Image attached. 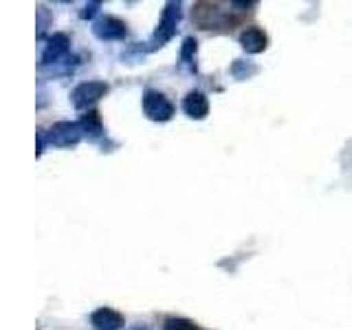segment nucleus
<instances>
[{
    "label": "nucleus",
    "instance_id": "2",
    "mask_svg": "<svg viewBox=\"0 0 352 330\" xmlns=\"http://www.w3.org/2000/svg\"><path fill=\"white\" fill-rule=\"evenodd\" d=\"M106 91H108V86H106V84H102V82H88V84H82V86H77V88H75L73 102H75L77 108H82V106H86L88 102H95V99H99Z\"/></svg>",
    "mask_w": 352,
    "mask_h": 330
},
{
    "label": "nucleus",
    "instance_id": "4",
    "mask_svg": "<svg viewBox=\"0 0 352 330\" xmlns=\"http://www.w3.org/2000/svg\"><path fill=\"white\" fill-rule=\"evenodd\" d=\"M240 42H242V47H245L247 51L258 53V51H262L264 47H267V36H264V31H262V29L251 27V29H247V31L240 36Z\"/></svg>",
    "mask_w": 352,
    "mask_h": 330
},
{
    "label": "nucleus",
    "instance_id": "3",
    "mask_svg": "<svg viewBox=\"0 0 352 330\" xmlns=\"http://www.w3.org/2000/svg\"><path fill=\"white\" fill-rule=\"evenodd\" d=\"M93 324L99 330H119V326L124 324V317L115 311H110V308H102V311H97L93 315Z\"/></svg>",
    "mask_w": 352,
    "mask_h": 330
},
{
    "label": "nucleus",
    "instance_id": "1",
    "mask_svg": "<svg viewBox=\"0 0 352 330\" xmlns=\"http://www.w3.org/2000/svg\"><path fill=\"white\" fill-rule=\"evenodd\" d=\"M143 108H146V113L152 119H161V121L170 119L174 113V108L168 99H165L161 93H154V91H148L146 97H143Z\"/></svg>",
    "mask_w": 352,
    "mask_h": 330
},
{
    "label": "nucleus",
    "instance_id": "6",
    "mask_svg": "<svg viewBox=\"0 0 352 330\" xmlns=\"http://www.w3.org/2000/svg\"><path fill=\"white\" fill-rule=\"evenodd\" d=\"M176 20H179V5H170L168 11L163 14V22H161V27H159V31H157V38H159V40H168V38L172 36Z\"/></svg>",
    "mask_w": 352,
    "mask_h": 330
},
{
    "label": "nucleus",
    "instance_id": "7",
    "mask_svg": "<svg viewBox=\"0 0 352 330\" xmlns=\"http://www.w3.org/2000/svg\"><path fill=\"white\" fill-rule=\"evenodd\" d=\"M163 330H196V326L185 322V319H168Z\"/></svg>",
    "mask_w": 352,
    "mask_h": 330
},
{
    "label": "nucleus",
    "instance_id": "5",
    "mask_svg": "<svg viewBox=\"0 0 352 330\" xmlns=\"http://www.w3.org/2000/svg\"><path fill=\"white\" fill-rule=\"evenodd\" d=\"M183 108H185V113L190 115V117L201 119V117L207 115V108H209V106H207L205 95H201V93H190V95L185 97Z\"/></svg>",
    "mask_w": 352,
    "mask_h": 330
},
{
    "label": "nucleus",
    "instance_id": "8",
    "mask_svg": "<svg viewBox=\"0 0 352 330\" xmlns=\"http://www.w3.org/2000/svg\"><path fill=\"white\" fill-rule=\"evenodd\" d=\"M135 330H148V328H146V326H137Z\"/></svg>",
    "mask_w": 352,
    "mask_h": 330
}]
</instances>
